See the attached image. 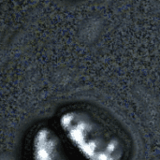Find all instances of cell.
I'll list each match as a JSON object with an SVG mask.
<instances>
[{
    "instance_id": "cell-1",
    "label": "cell",
    "mask_w": 160,
    "mask_h": 160,
    "mask_svg": "<svg viewBox=\"0 0 160 160\" xmlns=\"http://www.w3.org/2000/svg\"><path fill=\"white\" fill-rule=\"evenodd\" d=\"M66 141L83 160H125L126 140L102 119L89 112L74 109L65 111L58 118Z\"/></svg>"
},
{
    "instance_id": "cell-2",
    "label": "cell",
    "mask_w": 160,
    "mask_h": 160,
    "mask_svg": "<svg viewBox=\"0 0 160 160\" xmlns=\"http://www.w3.org/2000/svg\"><path fill=\"white\" fill-rule=\"evenodd\" d=\"M32 160H71L64 141L52 128H38L31 138Z\"/></svg>"
}]
</instances>
